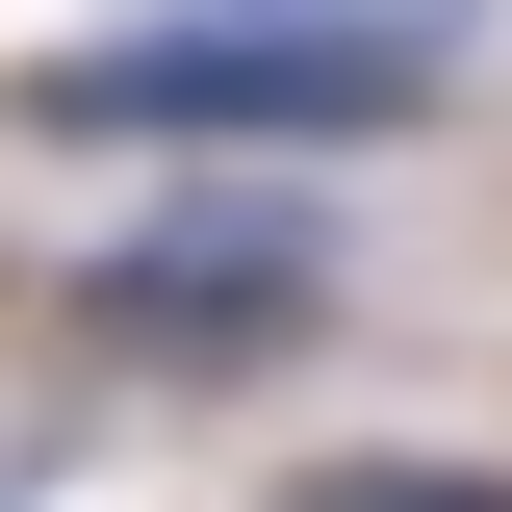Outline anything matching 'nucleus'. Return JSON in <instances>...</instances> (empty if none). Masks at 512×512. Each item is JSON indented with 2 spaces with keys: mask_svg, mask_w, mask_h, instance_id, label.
Segmentation results:
<instances>
[{
  "mask_svg": "<svg viewBox=\"0 0 512 512\" xmlns=\"http://www.w3.org/2000/svg\"><path fill=\"white\" fill-rule=\"evenodd\" d=\"M461 52L410 26H282V0H128L77 52L0 77V128H52V154H205V180H282V154H384V128H436Z\"/></svg>",
  "mask_w": 512,
  "mask_h": 512,
  "instance_id": "obj_1",
  "label": "nucleus"
},
{
  "mask_svg": "<svg viewBox=\"0 0 512 512\" xmlns=\"http://www.w3.org/2000/svg\"><path fill=\"white\" fill-rule=\"evenodd\" d=\"M308 512H512V461H308Z\"/></svg>",
  "mask_w": 512,
  "mask_h": 512,
  "instance_id": "obj_3",
  "label": "nucleus"
},
{
  "mask_svg": "<svg viewBox=\"0 0 512 512\" xmlns=\"http://www.w3.org/2000/svg\"><path fill=\"white\" fill-rule=\"evenodd\" d=\"M52 333L103 384H282L333 333V205H282V180H180L154 231H103L52 282Z\"/></svg>",
  "mask_w": 512,
  "mask_h": 512,
  "instance_id": "obj_2",
  "label": "nucleus"
},
{
  "mask_svg": "<svg viewBox=\"0 0 512 512\" xmlns=\"http://www.w3.org/2000/svg\"><path fill=\"white\" fill-rule=\"evenodd\" d=\"M26 487H52V436H0V512H26Z\"/></svg>",
  "mask_w": 512,
  "mask_h": 512,
  "instance_id": "obj_4",
  "label": "nucleus"
}]
</instances>
